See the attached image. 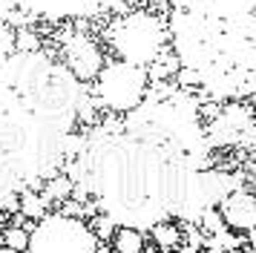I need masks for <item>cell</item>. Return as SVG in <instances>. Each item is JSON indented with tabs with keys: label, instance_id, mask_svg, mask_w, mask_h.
<instances>
[{
	"label": "cell",
	"instance_id": "5",
	"mask_svg": "<svg viewBox=\"0 0 256 253\" xmlns=\"http://www.w3.org/2000/svg\"><path fill=\"white\" fill-rule=\"evenodd\" d=\"M95 98L118 115L136 110L147 98V69L124 60L104 66L95 78Z\"/></svg>",
	"mask_w": 256,
	"mask_h": 253
},
{
	"label": "cell",
	"instance_id": "12",
	"mask_svg": "<svg viewBox=\"0 0 256 253\" xmlns=\"http://www.w3.org/2000/svg\"><path fill=\"white\" fill-rule=\"evenodd\" d=\"M29 239H32L29 230L20 228V224H12V228L3 230V244H6V248H14V250H20V253L29 248Z\"/></svg>",
	"mask_w": 256,
	"mask_h": 253
},
{
	"label": "cell",
	"instance_id": "13",
	"mask_svg": "<svg viewBox=\"0 0 256 253\" xmlns=\"http://www.w3.org/2000/svg\"><path fill=\"white\" fill-rule=\"evenodd\" d=\"M170 253H204V250H202V248H193V244H184V242H182V244H178L176 250H170Z\"/></svg>",
	"mask_w": 256,
	"mask_h": 253
},
{
	"label": "cell",
	"instance_id": "7",
	"mask_svg": "<svg viewBox=\"0 0 256 253\" xmlns=\"http://www.w3.org/2000/svg\"><path fill=\"white\" fill-rule=\"evenodd\" d=\"M219 216H222V222H224L228 230H236V233L256 230V196L248 193L244 187L230 190V193L222 198Z\"/></svg>",
	"mask_w": 256,
	"mask_h": 253
},
{
	"label": "cell",
	"instance_id": "4",
	"mask_svg": "<svg viewBox=\"0 0 256 253\" xmlns=\"http://www.w3.org/2000/svg\"><path fill=\"white\" fill-rule=\"evenodd\" d=\"M167 29L158 18H152L150 12H130L121 14L110 26V44L116 49V55L124 64L136 66H152L164 52Z\"/></svg>",
	"mask_w": 256,
	"mask_h": 253
},
{
	"label": "cell",
	"instance_id": "9",
	"mask_svg": "<svg viewBox=\"0 0 256 253\" xmlns=\"http://www.w3.org/2000/svg\"><path fill=\"white\" fill-rule=\"evenodd\" d=\"M150 236H152V244H156V250H162V253L176 250V248L184 242V233H182V228H178L176 222H167V218L152 224Z\"/></svg>",
	"mask_w": 256,
	"mask_h": 253
},
{
	"label": "cell",
	"instance_id": "14",
	"mask_svg": "<svg viewBox=\"0 0 256 253\" xmlns=\"http://www.w3.org/2000/svg\"><path fill=\"white\" fill-rule=\"evenodd\" d=\"M0 253H20V250H14V248H6V244H0Z\"/></svg>",
	"mask_w": 256,
	"mask_h": 253
},
{
	"label": "cell",
	"instance_id": "1",
	"mask_svg": "<svg viewBox=\"0 0 256 253\" xmlns=\"http://www.w3.org/2000/svg\"><path fill=\"white\" fill-rule=\"evenodd\" d=\"M90 95L58 58L0 44V187L52 176L86 118Z\"/></svg>",
	"mask_w": 256,
	"mask_h": 253
},
{
	"label": "cell",
	"instance_id": "11",
	"mask_svg": "<svg viewBox=\"0 0 256 253\" xmlns=\"http://www.w3.org/2000/svg\"><path fill=\"white\" fill-rule=\"evenodd\" d=\"M46 210H49V202L38 193V190H29V187H26L24 193H20V213H24L26 218L40 222V218L46 216Z\"/></svg>",
	"mask_w": 256,
	"mask_h": 253
},
{
	"label": "cell",
	"instance_id": "10",
	"mask_svg": "<svg viewBox=\"0 0 256 253\" xmlns=\"http://www.w3.org/2000/svg\"><path fill=\"white\" fill-rule=\"evenodd\" d=\"M110 242H112V250L116 253H144L147 250V239L136 228H116Z\"/></svg>",
	"mask_w": 256,
	"mask_h": 253
},
{
	"label": "cell",
	"instance_id": "3",
	"mask_svg": "<svg viewBox=\"0 0 256 253\" xmlns=\"http://www.w3.org/2000/svg\"><path fill=\"white\" fill-rule=\"evenodd\" d=\"M144 0H0V18L12 23H66L121 14Z\"/></svg>",
	"mask_w": 256,
	"mask_h": 253
},
{
	"label": "cell",
	"instance_id": "8",
	"mask_svg": "<svg viewBox=\"0 0 256 253\" xmlns=\"http://www.w3.org/2000/svg\"><path fill=\"white\" fill-rule=\"evenodd\" d=\"M101 64H104V60H101L98 44L90 40L86 34H72L70 40H66V60H64V66L70 69L78 80L98 78Z\"/></svg>",
	"mask_w": 256,
	"mask_h": 253
},
{
	"label": "cell",
	"instance_id": "6",
	"mask_svg": "<svg viewBox=\"0 0 256 253\" xmlns=\"http://www.w3.org/2000/svg\"><path fill=\"white\" fill-rule=\"evenodd\" d=\"M204 136H208L210 147L213 144L216 147H239V144H248L256 138V118L250 112V106L233 101L213 115Z\"/></svg>",
	"mask_w": 256,
	"mask_h": 253
},
{
	"label": "cell",
	"instance_id": "2",
	"mask_svg": "<svg viewBox=\"0 0 256 253\" xmlns=\"http://www.w3.org/2000/svg\"><path fill=\"white\" fill-rule=\"evenodd\" d=\"M167 38L193 92L213 101L256 95V0H173Z\"/></svg>",
	"mask_w": 256,
	"mask_h": 253
}]
</instances>
